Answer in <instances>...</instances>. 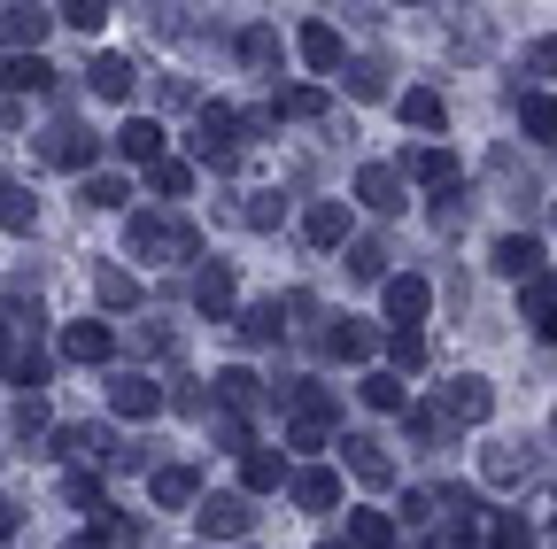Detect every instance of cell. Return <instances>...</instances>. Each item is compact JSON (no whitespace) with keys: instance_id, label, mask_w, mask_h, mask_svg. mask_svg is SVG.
I'll return each mask as SVG.
<instances>
[{"instance_id":"1","label":"cell","mask_w":557,"mask_h":549,"mask_svg":"<svg viewBox=\"0 0 557 549\" xmlns=\"http://www.w3.org/2000/svg\"><path fill=\"white\" fill-rule=\"evenodd\" d=\"M248 526V503L240 495H217V503H202V534H240Z\"/></svg>"},{"instance_id":"2","label":"cell","mask_w":557,"mask_h":549,"mask_svg":"<svg viewBox=\"0 0 557 549\" xmlns=\"http://www.w3.org/2000/svg\"><path fill=\"white\" fill-rule=\"evenodd\" d=\"M62 356H78V364L109 356V325H70V333H62Z\"/></svg>"},{"instance_id":"3","label":"cell","mask_w":557,"mask_h":549,"mask_svg":"<svg viewBox=\"0 0 557 549\" xmlns=\"http://www.w3.org/2000/svg\"><path fill=\"white\" fill-rule=\"evenodd\" d=\"M0 78H8V86H16V93H39V86H55V70H47V62H39V55H16V62H8V70H0Z\"/></svg>"},{"instance_id":"4","label":"cell","mask_w":557,"mask_h":549,"mask_svg":"<svg viewBox=\"0 0 557 549\" xmlns=\"http://www.w3.org/2000/svg\"><path fill=\"white\" fill-rule=\"evenodd\" d=\"M93 86L109 93V101H124V93H132V62H124V55H101V62H93Z\"/></svg>"},{"instance_id":"5","label":"cell","mask_w":557,"mask_h":549,"mask_svg":"<svg viewBox=\"0 0 557 549\" xmlns=\"http://www.w3.org/2000/svg\"><path fill=\"white\" fill-rule=\"evenodd\" d=\"M109 403H117L124 418H147V410H155V387H147V379H117V387H109Z\"/></svg>"},{"instance_id":"6","label":"cell","mask_w":557,"mask_h":549,"mask_svg":"<svg viewBox=\"0 0 557 549\" xmlns=\"http://www.w3.org/2000/svg\"><path fill=\"white\" fill-rule=\"evenodd\" d=\"M93 147H86V132H70V124H62V132H47V163H86Z\"/></svg>"},{"instance_id":"7","label":"cell","mask_w":557,"mask_h":549,"mask_svg":"<svg viewBox=\"0 0 557 549\" xmlns=\"http://www.w3.org/2000/svg\"><path fill=\"white\" fill-rule=\"evenodd\" d=\"M124 155H140V163H147V155H163V124H147V116H140V124H124Z\"/></svg>"},{"instance_id":"8","label":"cell","mask_w":557,"mask_h":549,"mask_svg":"<svg viewBox=\"0 0 557 549\" xmlns=\"http://www.w3.org/2000/svg\"><path fill=\"white\" fill-rule=\"evenodd\" d=\"M387 310H395V318L411 325L418 310H426V287H418V279H395V287H387Z\"/></svg>"},{"instance_id":"9","label":"cell","mask_w":557,"mask_h":549,"mask_svg":"<svg viewBox=\"0 0 557 549\" xmlns=\"http://www.w3.org/2000/svg\"><path fill=\"white\" fill-rule=\"evenodd\" d=\"M302 55L318 62V70H333V62H341V39H333L325 24H310V31H302Z\"/></svg>"},{"instance_id":"10","label":"cell","mask_w":557,"mask_h":549,"mask_svg":"<svg viewBox=\"0 0 557 549\" xmlns=\"http://www.w3.org/2000/svg\"><path fill=\"white\" fill-rule=\"evenodd\" d=\"M39 31H47V16H39V8H8L0 39H16V47H24V39H39Z\"/></svg>"},{"instance_id":"11","label":"cell","mask_w":557,"mask_h":549,"mask_svg":"<svg viewBox=\"0 0 557 549\" xmlns=\"http://www.w3.org/2000/svg\"><path fill=\"white\" fill-rule=\"evenodd\" d=\"M0 225H8V232H31V202H24V186H0Z\"/></svg>"},{"instance_id":"12","label":"cell","mask_w":557,"mask_h":549,"mask_svg":"<svg viewBox=\"0 0 557 549\" xmlns=\"http://www.w3.org/2000/svg\"><path fill=\"white\" fill-rule=\"evenodd\" d=\"M341 232H349V209H310V240H341Z\"/></svg>"},{"instance_id":"13","label":"cell","mask_w":557,"mask_h":549,"mask_svg":"<svg viewBox=\"0 0 557 549\" xmlns=\"http://www.w3.org/2000/svg\"><path fill=\"white\" fill-rule=\"evenodd\" d=\"M403 116H411V124H426V132H434V124H441V101H434V93H403Z\"/></svg>"},{"instance_id":"14","label":"cell","mask_w":557,"mask_h":549,"mask_svg":"<svg viewBox=\"0 0 557 549\" xmlns=\"http://www.w3.org/2000/svg\"><path fill=\"white\" fill-rule=\"evenodd\" d=\"M155 495H163V503H186V495H194V472H155Z\"/></svg>"},{"instance_id":"15","label":"cell","mask_w":557,"mask_h":549,"mask_svg":"<svg viewBox=\"0 0 557 549\" xmlns=\"http://www.w3.org/2000/svg\"><path fill=\"white\" fill-rule=\"evenodd\" d=\"M349 542H356V549H387V519H356Z\"/></svg>"},{"instance_id":"16","label":"cell","mask_w":557,"mask_h":549,"mask_svg":"<svg viewBox=\"0 0 557 549\" xmlns=\"http://www.w3.org/2000/svg\"><path fill=\"white\" fill-rule=\"evenodd\" d=\"M364 403H372V410H395V403H403V387H395V379H364Z\"/></svg>"},{"instance_id":"17","label":"cell","mask_w":557,"mask_h":549,"mask_svg":"<svg viewBox=\"0 0 557 549\" xmlns=\"http://www.w3.org/2000/svg\"><path fill=\"white\" fill-rule=\"evenodd\" d=\"M496 263H503V271H534V248H527V240H503Z\"/></svg>"},{"instance_id":"18","label":"cell","mask_w":557,"mask_h":549,"mask_svg":"<svg viewBox=\"0 0 557 549\" xmlns=\"http://www.w3.org/2000/svg\"><path fill=\"white\" fill-rule=\"evenodd\" d=\"M527 124L542 132V140H557V101H527Z\"/></svg>"},{"instance_id":"19","label":"cell","mask_w":557,"mask_h":549,"mask_svg":"<svg viewBox=\"0 0 557 549\" xmlns=\"http://www.w3.org/2000/svg\"><path fill=\"white\" fill-rule=\"evenodd\" d=\"M62 24H78V31H101V24H109V8H86V0H78V8H62Z\"/></svg>"},{"instance_id":"20","label":"cell","mask_w":557,"mask_h":549,"mask_svg":"<svg viewBox=\"0 0 557 549\" xmlns=\"http://www.w3.org/2000/svg\"><path fill=\"white\" fill-rule=\"evenodd\" d=\"M86 202H101V209H117V202H124V178H93V186H86Z\"/></svg>"},{"instance_id":"21","label":"cell","mask_w":557,"mask_h":549,"mask_svg":"<svg viewBox=\"0 0 557 549\" xmlns=\"http://www.w3.org/2000/svg\"><path fill=\"white\" fill-rule=\"evenodd\" d=\"M248 488H279V457H248Z\"/></svg>"},{"instance_id":"22","label":"cell","mask_w":557,"mask_h":549,"mask_svg":"<svg viewBox=\"0 0 557 549\" xmlns=\"http://www.w3.org/2000/svg\"><path fill=\"white\" fill-rule=\"evenodd\" d=\"M155 186L163 194H186V163H155Z\"/></svg>"},{"instance_id":"23","label":"cell","mask_w":557,"mask_h":549,"mask_svg":"<svg viewBox=\"0 0 557 549\" xmlns=\"http://www.w3.org/2000/svg\"><path fill=\"white\" fill-rule=\"evenodd\" d=\"M302 503H333V472H310L302 480Z\"/></svg>"},{"instance_id":"24","label":"cell","mask_w":557,"mask_h":549,"mask_svg":"<svg viewBox=\"0 0 557 549\" xmlns=\"http://www.w3.org/2000/svg\"><path fill=\"white\" fill-rule=\"evenodd\" d=\"M387 194H395V178H387V171H364V202L387 209Z\"/></svg>"},{"instance_id":"25","label":"cell","mask_w":557,"mask_h":549,"mask_svg":"<svg viewBox=\"0 0 557 549\" xmlns=\"http://www.w3.org/2000/svg\"><path fill=\"white\" fill-rule=\"evenodd\" d=\"M449 171H457V163H449L441 147H434V155H418V178H434V186H441V178H449Z\"/></svg>"},{"instance_id":"26","label":"cell","mask_w":557,"mask_h":549,"mask_svg":"<svg viewBox=\"0 0 557 549\" xmlns=\"http://www.w3.org/2000/svg\"><path fill=\"white\" fill-rule=\"evenodd\" d=\"M0 534H16V511H8V503H0Z\"/></svg>"}]
</instances>
